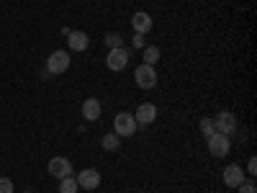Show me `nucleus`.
<instances>
[{"instance_id":"obj_21","label":"nucleus","mask_w":257,"mask_h":193,"mask_svg":"<svg viewBox=\"0 0 257 193\" xmlns=\"http://www.w3.org/2000/svg\"><path fill=\"white\" fill-rule=\"evenodd\" d=\"M132 44H134L137 49H144V47H147V39H144V34H134V39H132Z\"/></svg>"},{"instance_id":"obj_2","label":"nucleus","mask_w":257,"mask_h":193,"mask_svg":"<svg viewBox=\"0 0 257 193\" xmlns=\"http://www.w3.org/2000/svg\"><path fill=\"white\" fill-rule=\"evenodd\" d=\"M137 119H134V114H126V111H121V114H116V119H113V132L118 134V137H132V134H137Z\"/></svg>"},{"instance_id":"obj_17","label":"nucleus","mask_w":257,"mask_h":193,"mask_svg":"<svg viewBox=\"0 0 257 193\" xmlns=\"http://www.w3.org/2000/svg\"><path fill=\"white\" fill-rule=\"evenodd\" d=\"M105 47H108V49H121L123 47V36L121 34H105Z\"/></svg>"},{"instance_id":"obj_7","label":"nucleus","mask_w":257,"mask_h":193,"mask_svg":"<svg viewBox=\"0 0 257 193\" xmlns=\"http://www.w3.org/2000/svg\"><path fill=\"white\" fill-rule=\"evenodd\" d=\"M49 175L57 178V180L72 175V162H70L67 157H52V160H49Z\"/></svg>"},{"instance_id":"obj_9","label":"nucleus","mask_w":257,"mask_h":193,"mask_svg":"<svg viewBox=\"0 0 257 193\" xmlns=\"http://www.w3.org/2000/svg\"><path fill=\"white\" fill-rule=\"evenodd\" d=\"M242 180H244L242 165H226V167H224V185H226V188H239Z\"/></svg>"},{"instance_id":"obj_16","label":"nucleus","mask_w":257,"mask_h":193,"mask_svg":"<svg viewBox=\"0 0 257 193\" xmlns=\"http://www.w3.org/2000/svg\"><path fill=\"white\" fill-rule=\"evenodd\" d=\"M77 180L72 178V175H67V178H62L59 180V193H77Z\"/></svg>"},{"instance_id":"obj_23","label":"nucleus","mask_w":257,"mask_h":193,"mask_svg":"<svg viewBox=\"0 0 257 193\" xmlns=\"http://www.w3.org/2000/svg\"><path fill=\"white\" fill-rule=\"evenodd\" d=\"M26 193H29V190H26Z\"/></svg>"},{"instance_id":"obj_4","label":"nucleus","mask_w":257,"mask_h":193,"mask_svg":"<svg viewBox=\"0 0 257 193\" xmlns=\"http://www.w3.org/2000/svg\"><path fill=\"white\" fill-rule=\"evenodd\" d=\"M134 82L139 85L142 90H152L157 85V72L155 67H149V64H139V67L134 70Z\"/></svg>"},{"instance_id":"obj_8","label":"nucleus","mask_w":257,"mask_h":193,"mask_svg":"<svg viewBox=\"0 0 257 193\" xmlns=\"http://www.w3.org/2000/svg\"><path fill=\"white\" fill-rule=\"evenodd\" d=\"M128 54L123 47L121 49H108V57H105V64H108V70H113V72H121L126 64H128Z\"/></svg>"},{"instance_id":"obj_20","label":"nucleus","mask_w":257,"mask_h":193,"mask_svg":"<svg viewBox=\"0 0 257 193\" xmlns=\"http://www.w3.org/2000/svg\"><path fill=\"white\" fill-rule=\"evenodd\" d=\"M0 193H13V180L11 178H0Z\"/></svg>"},{"instance_id":"obj_13","label":"nucleus","mask_w":257,"mask_h":193,"mask_svg":"<svg viewBox=\"0 0 257 193\" xmlns=\"http://www.w3.org/2000/svg\"><path fill=\"white\" fill-rule=\"evenodd\" d=\"M67 44H70L72 52H85V49H88V44H90V39H88V34H85V31H70Z\"/></svg>"},{"instance_id":"obj_22","label":"nucleus","mask_w":257,"mask_h":193,"mask_svg":"<svg viewBox=\"0 0 257 193\" xmlns=\"http://www.w3.org/2000/svg\"><path fill=\"white\" fill-rule=\"evenodd\" d=\"M247 173L254 178V173H257V157H249V162H247Z\"/></svg>"},{"instance_id":"obj_12","label":"nucleus","mask_w":257,"mask_h":193,"mask_svg":"<svg viewBox=\"0 0 257 193\" xmlns=\"http://www.w3.org/2000/svg\"><path fill=\"white\" fill-rule=\"evenodd\" d=\"M100 111H103V106L98 98H85V103H82V119L85 121H98Z\"/></svg>"},{"instance_id":"obj_18","label":"nucleus","mask_w":257,"mask_h":193,"mask_svg":"<svg viewBox=\"0 0 257 193\" xmlns=\"http://www.w3.org/2000/svg\"><path fill=\"white\" fill-rule=\"evenodd\" d=\"M201 132L206 134V137H211L216 129H213V119H201Z\"/></svg>"},{"instance_id":"obj_14","label":"nucleus","mask_w":257,"mask_h":193,"mask_svg":"<svg viewBox=\"0 0 257 193\" xmlns=\"http://www.w3.org/2000/svg\"><path fill=\"white\" fill-rule=\"evenodd\" d=\"M100 144H103L105 152H116V149L121 147V137H118L116 132H111V134H105V137L100 139Z\"/></svg>"},{"instance_id":"obj_5","label":"nucleus","mask_w":257,"mask_h":193,"mask_svg":"<svg viewBox=\"0 0 257 193\" xmlns=\"http://www.w3.org/2000/svg\"><path fill=\"white\" fill-rule=\"evenodd\" d=\"M213 129H216L219 134H234L237 132V119H234V114L231 111H221V114H216L213 116Z\"/></svg>"},{"instance_id":"obj_10","label":"nucleus","mask_w":257,"mask_h":193,"mask_svg":"<svg viewBox=\"0 0 257 193\" xmlns=\"http://www.w3.org/2000/svg\"><path fill=\"white\" fill-rule=\"evenodd\" d=\"M134 119H137L139 126L152 124V121L157 119V106H155V103H142L139 109H137V114H134Z\"/></svg>"},{"instance_id":"obj_15","label":"nucleus","mask_w":257,"mask_h":193,"mask_svg":"<svg viewBox=\"0 0 257 193\" xmlns=\"http://www.w3.org/2000/svg\"><path fill=\"white\" fill-rule=\"evenodd\" d=\"M157 62H160V47H144V64L155 67Z\"/></svg>"},{"instance_id":"obj_3","label":"nucleus","mask_w":257,"mask_h":193,"mask_svg":"<svg viewBox=\"0 0 257 193\" xmlns=\"http://www.w3.org/2000/svg\"><path fill=\"white\" fill-rule=\"evenodd\" d=\"M70 70V54L67 52H52L49 59H47V75H62V72H67Z\"/></svg>"},{"instance_id":"obj_19","label":"nucleus","mask_w":257,"mask_h":193,"mask_svg":"<svg viewBox=\"0 0 257 193\" xmlns=\"http://www.w3.org/2000/svg\"><path fill=\"white\" fill-rule=\"evenodd\" d=\"M237 190L239 193H257V185H254V180H242Z\"/></svg>"},{"instance_id":"obj_1","label":"nucleus","mask_w":257,"mask_h":193,"mask_svg":"<svg viewBox=\"0 0 257 193\" xmlns=\"http://www.w3.org/2000/svg\"><path fill=\"white\" fill-rule=\"evenodd\" d=\"M206 142H208L211 157H216V160H224V157L229 155V149H231L229 137H226V134H219V132H213L211 137H206Z\"/></svg>"},{"instance_id":"obj_6","label":"nucleus","mask_w":257,"mask_h":193,"mask_svg":"<svg viewBox=\"0 0 257 193\" xmlns=\"http://www.w3.org/2000/svg\"><path fill=\"white\" fill-rule=\"evenodd\" d=\"M77 185L80 188H85V190H95L98 185H100V173L95 167H85V170H80L77 173Z\"/></svg>"},{"instance_id":"obj_11","label":"nucleus","mask_w":257,"mask_h":193,"mask_svg":"<svg viewBox=\"0 0 257 193\" xmlns=\"http://www.w3.org/2000/svg\"><path fill=\"white\" fill-rule=\"evenodd\" d=\"M132 29L134 34H147V31H152V16L144 13V11H137L132 16Z\"/></svg>"}]
</instances>
